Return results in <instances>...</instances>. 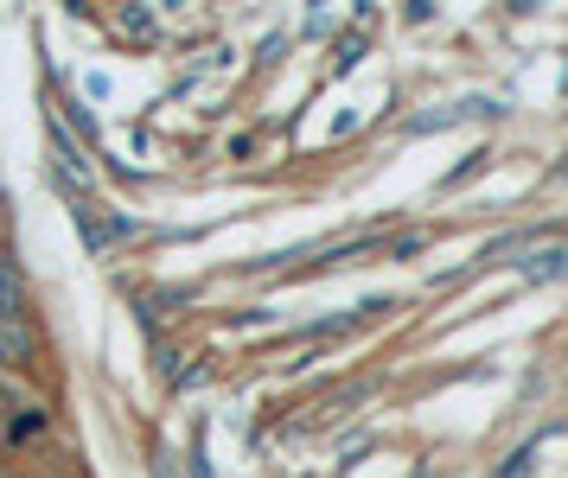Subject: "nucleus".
Listing matches in <instances>:
<instances>
[{
	"mask_svg": "<svg viewBox=\"0 0 568 478\" xmlns=\"http://www.w3.org/2000/svg\"><path fill=\"white\" fill-rule=\"evenodd\" d=\"M39 364V319H32L27 281L0 250V370H32Z\"/></svg>",
	"mask_w": 568,
	"mask_h": 478,
	"instance_id": "1",
	"label": "nucleus"
}]
</instances>
